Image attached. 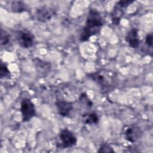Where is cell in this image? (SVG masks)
<instances>
[{
    "label": "cell",
    "instance_id": "ac0fdd59",
    "mask_svg": "<svg viewBox=\"0 0 153 153\" xmlns=\"http://www.w3.org/2000/svg\"><path fill=\"white\" fill-rule=\"evenodd\" d=\"M145 43L149 47H152V43H153V35L152 33H149L146 36L145 38Z\"/></svg>",
    "mask_w": 153,
    "mask_h": 153
},
{
    "label": "cell",
    "instance_id": "9c48e42d",
    "mask_svg": "<svg viewBox=\"0 0 153 153\" xmlns=\"http://www.w3.org/2000/svg\"><path fill=\"white\" fill-rule=\"evenodd\" d=\"M125 39L128 45L131 48H136L138 47L140 44V39L138 36V29L131 28L127 33Z\"/></svg>",
    "mask_w": 153,
    "mask_h": 153
},
{
    "label": "cell",
    "instance_id": "5b68a950",
    "mask_svg": "<svg viewBox=\"0 0 153 153\" xmlns=\"http://www.w3.org/2000/svg\"><path fill=\"white\" fill-rule=\"evenodd\" d=\"M16 38L19 44L23 48H30L33 45L34 35L29 30H23L19 31Z\"/></svg>",
    "mask_w": 153,
    "mask_h": 153
},
{
    "label": "cell",
    "instance_id": "e0dca14e",
    "mask_svg": "<svg viewBox=\"0 0 153 153\" xmlns=\"http://www.w3.org/2000/svg\"><path fill=\"white\" fill-rule=\"evenodd\" d=\"M133 2V1H120L118 2L117 5L120 8H125L130 5L131 4H132Z\"/></svg>",
    "mask_w": 153,
    "mask_h": 153
},
{
    "label": "cell",
    "instance_id": "8fae6325",
    "mask_svg": "<svg viewBox=\"0 0 153 153\" xmlns=\"http://www.w3.org/2000/svg\"><path fill=\"white\" fill-rule=\"evenodd\" d=\"M35 66L37 69V71L41 73H47L48 71H49V69H50V65L45 62L37 60V62H35Z\"/></svg>",
    "mask_w": 153,
    "mask_h": 153
},
{
    "label": "cell",
    "instance_id": "7a4b0ae2",
    "mask_svg": "<svg viewBox=\"0 0 153 153\" xmlns=\"http://www.w3.org/2000/svg\"><path fill=\"white\" fill-rule=\"evenodd\" d=\"M90 77L96 83L101 86L102 88L105 90L111 87H112L114 82V76L110 75L109 72L106 71H97L90 74Z\"/></svg>",
    "mask_w": 153,
    "mask_h": 153
},
{
    "label": "cell",
    "instance_id": "4fadbf2b",
    "mask_svg": "<svg viewBox=\"0 0 153 153\" xmlns=\"http://www.w3.org/2000/svg\"><path fill=\"white\" fill-rule=\"evenodd\" d=\"M11 76L10 72L8 69L7 65L3 62L0 65V76L1 78H10Z\"/></svg>",
    "mask_w": 153,
    "mask_h": 153
},
{
    "label": "cell",
    "instance_id": "30bf717a",
    "mask_svg": "<svg viewBox=\"0 0 153 153\" xmlns=\"http://www.w3.org/2000/svg\"><path fill=\"white\" fill-rule=\"evenodd\" d=\"M83 121L87 124H96L99 122V117L95 112H91L83 115Z\"/></svg>",
    "mask_w": 153,
    "mask_h": 153
},
{
    "label": "cell",
    "instance_id": "52a82bcc",
    "mask_svg": "<svg viewBox=\"0 0 153 153\" xmlns=\"http://www.w3.org/2000/svg\"><path fill=\"white\" fill-rule=\"evenodd\" d=\"M59 114L62 117H69L73 109L72 103L65 100H57L56 102Z\"/></svg>",
    "mask_w": 153,
    "mask_h": 153
},
{
    "label": "cell",
    "instance_id": "2e32d148",
    "mask_svg": "<svg viewBox=\"0 0 153 153\" xmlns=\"http://www.w3.org/2000/svg\"><path fill=\"white\" fill-rule=\"evenodd\" d=\"M10 41V35L3 29H1V44L5 45L9 43Z\"/></svg>",
    "mask_w": 153,
    "mask_h": 153
},
{
    "label": "cell",
    "instance_id": "9a60e30c",
    "mask_svg": "<svg viewBox=\"0 0 153 153\" xmlns=\"http://www.w3.org/2000/svg\"><path fill=\"white\" fill-rule=\"evenodd\" d=\"M113 148L108 143H103L101 145L100 148L98 150V152H107V153H111L114 152Z\"/></svg>",
    "mask_w": 153,
    "mask_h": 153
},
{
    "label": "cell",
    "instance_id": "ba28073f",
    "mask_svg": "<svg viewBox=\"0 0 153 153\" xmlns=\"http://www.w3.org/2000/svg\"><path fill=\"white\" fill-rule=\"evenodd\" d=\"M142 135L140 128L136 126H132L128 127L125 131L126 139L130 142H135Z\"/></svg>",
    "mask_w": 153,
    "mask_h": 153
},
{
    "label": "cell",
    "instance_id": "6da1fadb",
    "mask_svg": "<svg viewBox=\"0 0 153 153\" xmlns=\"http://www.w3.org/2000/svg\"><path fill=\"white\" fill-rule=\"evenodd\" d=\"M103 24V20L100 13L96 10H90L85 25L80 35V41H87L90 37L99 33Z\"/></svg>",
    "mask_w": 153,
    "mask_h": 153
},
{
    "label": "cell",
    "instance_id": "5bb4252c",
    "mask_svg": "<svg viewBox=\"0 0 153 153\" xmlns=\"http://www.w3.org/2000/svg\"><path fill=\"white\" fill-rule=\"evenodd\" d=\"M79 100L84 105L87 106V107L91 108L93 105L92 101L88 97L87 94L85 93H82L79 96Z\"/></svg>",
    "mask_w": 153,
    "mask_h": 153
},
{
    "label": "cell",
    "instance_id": "8992f818",
    "mask_svg": "<svg viewBox=\"0 0 153 153\" xmlns=\"http://www.w3.org/2000/svg\"><path fill=\"white\" fill-rule=\"evenodd\" d=\"M55 11L48 7H42L36 10L35 16L37 20L41 22H46L50 20L55 15Z\"/></svg>",
    "mask_w": 153,
    "mask_h": 153
},
{
    "label": "cell",
    "instance_id": "277c9868",
    "mask_svg": "<svg viewBox=\"0 0 153 153\" xmlns=\"http://www.w3.org/2000/svg\"><path fill=\"white\" fill-rule=\"evenodd\" d=\"M59 136L61 142L60 146L63 148H71L76 144L77 139L76 136L67 128L62 130L59 134Z\"/></svg>",
    "mask_w": 153,
    "mask_h": 153
},
{
    "label": "cell",
    "instance_id": "3957f363",
    "mask_svg": "<svg viewBox=\"0 0 153 153\" xmlns=\"http://www.w3.org/2000/svg\"><path fill=\"white\" fill-rule=\"evenodd\" d=\"M20 111L22 115L23 122L30 121L36 114L35 105L28 98L22 99L20 103Z\"/></svg>",
    "mask_w": 153,
    "mask_h": 153
},
{
    "label": "cell",
    "instance_id": "7c38bea8",
    "mask_svg": "<svg viewBox=\"0 0 153 153\" xmlns=\"http://www.w3.org/2000/svg\"><path fill=\"white\" fill-rule=\"evenodd\" d=\"M11 8L14 12L21 13L26 10V5L22 1H13L11 4Z\"/></svg>",
    "mask_w": 153,
    "mask_h": 153
}]
</instances>
